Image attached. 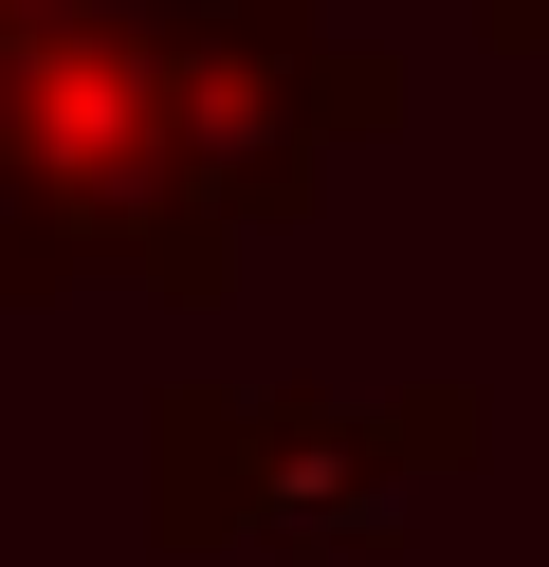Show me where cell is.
Returning a JSON list of instances; mask_svg holds the SVG:
<instances>
[{
    "instance_id": "cell-1",
    "label": "cell",
    "mask_w": 549,
    "mask_h": 567,
    "mask_svg": "<svg viewBox=\"0 0 549 567\" xmlns=\"http://www.w3.org/2000/svg\"><path fill=\"white\" fill-rule=\"evenodd\" d=\"M385 111L403 55L329 0H55L0 38V293L220 311Z\"/></svg>"
},
{
    "instance_id": "cell-2",
    "label": "cell",
    "mask_w": 549,
    "mask_h": 567,
    "mask_svg": "<svg viewBox=\"0 0 549 567\" xmlns=\"http://www.w3.org/2000/svg\"><path fill=\"white\" fill-rule=\"evenodd\" d=\"M495 457V384L421 367L385 403L348 384H165L146 403V530L165 549H403L439 476Z\"/></svg>"
},
{
    "instance_id": "cell-3",
    "label": "cell",
    "mask_w": 549,
    "mask_h": 567,
    "mask_svg": "<svg viewBox=\"0 0 549 567\" xmlns=\"http://www.w3.org/2000/svg\"><path fill=\"white\" fill-rule=\"evenodd\" d=\"M476 38H495V55H531V74H549V0H476Z\"/></svg>"
},
{
    "instance_id": "cell-4",
    "label": "cell",
    "mask_w": 549,
    "mask_h": 567,
    "mask_svg": "<svg viewBox=\"0 0 549 567\" xmlns=\"http://www.w3.org/2000/svg\"><path fill=\"white\" fill-rule=\"evenodd\" d=\"M19 19H55V0H0V38H19Z\"/></svg>"
}]
</instances>
